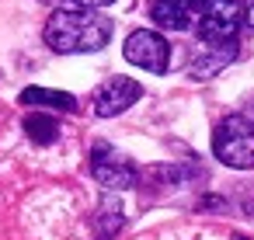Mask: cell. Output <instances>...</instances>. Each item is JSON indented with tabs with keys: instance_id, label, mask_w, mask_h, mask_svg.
<instances>
[{
	"instance_id": "cell-2",
	"label": "cell",
	"mask_w": 254,
	"mask_h": 240,
	"mask_svg": "<svg viewBox=\"0 0 254 240\" xmlns=\"http://www.w3.org/2000/svg\"><path fill=\"white\" fill-rule=\"evenodd\" d=\"M212 153L226 167L251 171L254 167V125L244 115H226L212 132Z\"/></svg>"
},
{
	"instance_id": "cell-12",
	"label": "cell",
	"mask_w": 254,
	"mask_h": 240,
	"mask_svg": "<svg viewBox=\"0 0 254 240\" xmlns=\"http://www.w3.org/2000/svg\"><path fill=\"white\" fill-rule=\"evenodd\" d=\"M70 4H77L80 11H94V7H105V4H115V0H70Z\"/></svg>"
},
{
	"instance_id": "cell-13",
	"label": "cell",
	"mask_w": 254,
	"mask_h": 240,
	"mask_svg": "<svg viewBox=\"0 0 254 240\" xmlns=\"http://www.w3.org/2000/svg\"><path fill=\"white\" fill-rule=\"evenodd\" d=\"M240 18L254 28V0H244V4H240Z\"/></svg>"
},
{
	"instance_id": "cell-7",
	"label": "cell",
	"mask_w": 254,
	"mask_h": 240,
	"mask_svg": "<svg viewBox=\"0 0 254 240\" xmlns=\"http://www.w3.org/2000/svg\"><path fill=\"white\" fill-rule=\"evenodd\" d=\"M205 4H209V0H150V18L160 28L185 32V28H191L198 21Z\"/></svg>"
},
{
	"instance_id": "cell-10",
	"label": "cell",
	"mask_w": 254,
	"mask_h": 240,
	"mask_svg": "<svg viewBox=\"0 0 254 240\" xmlns=\"http://www.w3.org/2000/svg\"><path fill=\"white\" fill-rule=\"evenodd\" d=\"M25 132H28L32 143L49 146V143L60 139V122L49 119V115H42V112H32V115H25Z\"/></svg>"
},
{
	"instance_id": "cell-6",
	"label": "cell",
	"mask_w": 254,
	"mask_h": 240,
	"mask_svg": "<svg viewBox=\"0 0 254 240\" xmlns=\"http://www.w3.org/2000/svg\"><path fill=\"white\" fill-rule=\"evenodd\" d=\"M143 98V87L132 80V77H112L108 84H101L94 91V115L98 119H112V115H122L129 105H136Z\"/></svg>"
},
{
	"instance_id": "cell-3",
	"label": "cell",
	"mask_w": 254,
	"mask_h": 240,
	"mask_svg": "<svg viewBox=\"0 0 254 240\" xmlns=\"http://www.w3.org/2000/svg\"><path fill=\"white\" fill-rule=\"evenodd\" d=\"M237 28H240V4L237 0H209L198 14V39L205 46L233 42Z\"/></svg>"
},
{
	"instance_id": "cell-4",
	"label": "cell",
	"mask_w": 254,
	"mask_h": 240,
	"mask_svg": "<svg viewBox=\"0 0 254 240\" xmlns=\"http://www.w3.org/2000/svg\"><path fill=\"white\" fill-rule=\"evenodd\" d=\"M126 60L139 70H150V73H167V63H171V46L150 32V28H139L126 39Z\"/></svg>"
},
{
	"instance_id": "cell-9",
	"label": "cell",
	"mask_w": 254,
	"mask_h": 240,
	"mask_svg": "<svg viewBox=\"0 0 254 240\" xmlns=\"http://www.w3.org/2000/svg\"><path fill=\"white\" fill-rule=\"evenodd\" d=\"M21 105H35V108H56V112H77V98L66 91H49V87H25L21 91Z\"/></svg>"
},
{
	"instance_id": "cell-11",
	"label": "cell",
	"mask_w": 254,
	"mask_h": 240,
	"mask_svg": "<svg viewBox=\"0 0 254 240\" xmlns=\"http://www.w3.org/2000/svg\"><path fill=\"white\" fill-rule=\"evenodd\" d=\"M119 226H122V209H119V202L108 198L98 212V240H112Z\"/></svg>"
},
{
	"instance_id": "cell-1",
	"label": "cell",
	"mask_w": 254,
	"mask_h": 240,
	"mask_svg": "<svg viewBox=\"0 0 254 240\" xmlns=\"http://www.w3.org/2000/svg\"><path fill=\"white\" fill-rule=\"evenodd\" d=\"M112 39V21L98 11L80 7H60L46 21V42L56 53H98Z\"/></svg>"
},
{
	"instance_id": "cell-8",
	"label": "cell",
	"mask_w": 254,
	"mask_h": 240,
	"mask_svg": "<svg viewBox=\"0 0 254 240\" xmlns=\"http://www.w3.org/2000/svg\"><path fill=\"white\" fill-rule=\"evenodd\" d=\"M233 60H237V46H233V42L205 46V49L191 60V77H195V80H209V77H216L223 66H230Z\"/></svg>"
},
{
	"instance_id": "cell-5",
	"label": "cell",
	"mask_w": 254,
	"mask_h": 240,
	"mask_svg": "<svg viewBox=\"0 0 254 240\" xmlns=\"http://www.w3.org/2000/svg\"><path fill=\"white\" fill-rule=\"evenodd\" d=\"M91 174L98 178V184H105V188H112V191H119V188H132L136 184V167L122 157V153H115L108 143H98L94 150H91Z\"/></svg>"
}]
</instances>
